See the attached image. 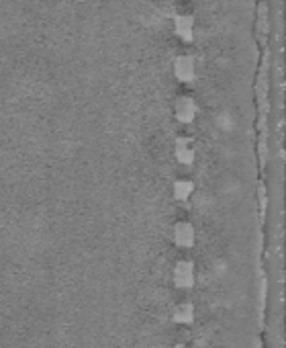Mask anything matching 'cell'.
Masks as SVG:
<instances>
[{"label":"cell","instance_id":"1","mask_svg":"<svg viewBox=\"0 0 286 348\" xmlns=\"http://www.w3.org/2000/svg\"><path fill=\"white\" fill-rule=\"evenodd\" d=\"M178 272H180V274H178V283H180L182 287L192 283V272H190V267H188V264H182Z\"/></svg>","mask_w":286,"mask_h":348},{"label":"cell","instance_id":"2","mask_svg":"<svg viewBox=\"0 0 286 348\" xmlns=\"http://www.w3.org/2000/svg\"><path fill=\"white\" fill-rule=\"evenodd\" d=\"M178 348H184V346H178Z\"/></svg>","mask_w":286,"mask_h":348}]
</instances>
